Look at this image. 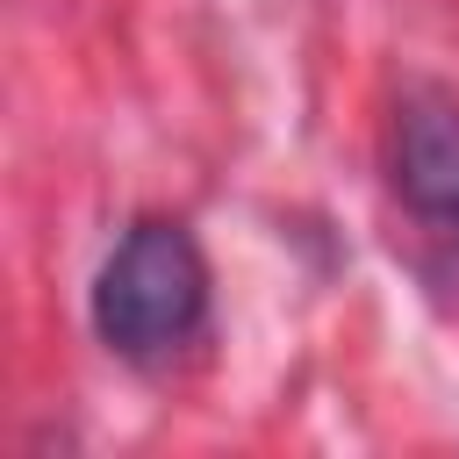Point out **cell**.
<instances>
[{
  "label": "cell",
  "instance_id": "1",
  "mask_svg": "<svg viewBox=\"0 0 459 459\" xmlns=\"http://www.w3.org/2000/svg\"><path fill=\"white\" fill-rule=\"evenodd\" d=\"M201 316H208V258H201L194 230L165 222V215L136 222L93 280L100 344L122 359H165L201 330Z\"/></svg>",
  "mask_w": 459,
  "mask_h": 459
},
{
  "label": "cell",
  "instance_id": "2",
  "mask_svg": "<svg viewBox=\"0 0 459 459\" xmlns=\"http://www.w3.org/2000/svg\"><path fill=\"white\" fill-rule=\"evenodd\" d=\"M387 172L416 222L459 230V93L437 79L402 86L387 122Z\"/></svg>",
  "mask_w": 459,
  "mask_h": 459
}]
</instances>
